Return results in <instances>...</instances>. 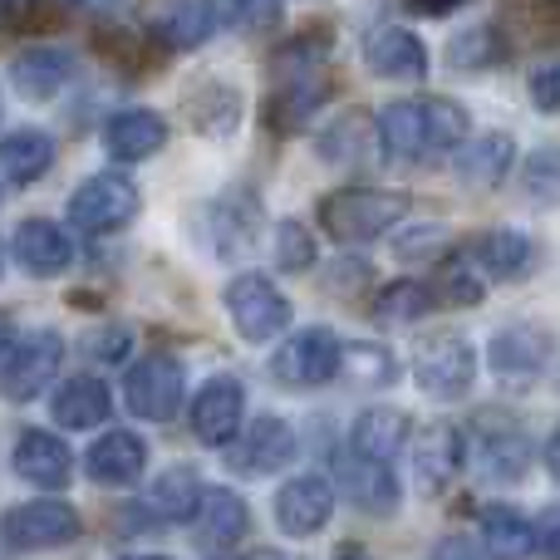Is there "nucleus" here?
Here are the masks:
<instances>
[{
  "mask_svg": "<svg viewBox=\"0 0 560 560\" xmlns=\"http://www.w3.org/2000/svg\"><path fill=\"white\" fill-rule=\"evenodd\" d=\"M128 354V329L108 325V329H94L89 335V359H104V364H118Z\"/></svg>",
  "mask_w": 560,
  "mask_h": 560,
  "instance_id": "obj_45",
  "label": "nucleus"
},
{
  "mask_svg": "<svg viewBox=\"0 0 560 560\" xmlns=\"http://www.w3.org/2000/svg\"><path fill=\"white\" fill-rule=\"evenodd\" d=\"M472 457L487 482H522L532 472V438L512 418H482L472 433Z\"/></svg>",
  "mask_w": 560,
  "mask_h": 560,
  "instance_id": "obj_17",
  "label": "nucleus"
},
{
  "mask_svg": "<svg viewBox=\"0 0 560 560\" xmlns=\"http://www.w3.org/2000/svg\"><path fill=\"white\" fill-rule=\"evenodd\" d=\"M339 364H345L339 335L325 325H310L280 339V349L271 354V378L280 388H325L329 378H339Z\"/></svg>",
  "mask_w": 560,
  "mask_h": 560,
  "instance_id": "obj_10",
  "label": "nucleus"
},
{
  "mask_svg": "<svg viewBox=\"0 0 560 560\" xmlns=\"http://www.w3.org/2000/svg\"><path fill=\"white\" fill-rule=\"evenodd\" d=\"M242 418H246L242 378L217 374V378H207V384L197 388V398H192V433H197V443H207V447H217V453H222V447L242 433Z\"/></svg>",
  "mask_w": 560,
  "mask_h": 560,
  "instance_id": "obj_18",
  "label": "nucleus"
},
{
  "mask_svg": "<svg viewBox=\"0 0 560 560\" xmlns=\"http://www.w3.org/2000/svg\"><path fill=\"white\" fill-rule=\"evenodd\" d=\"M532 104L541 114H560V59H551V65H541L532 74Z\"/></svg>",
  "mask_w": 560,
  "mask_h": 560,
  "instance_id": "obj_44",
  "label": "nucleus"
},
{
  "mask_svg": "<svg viewBox=\"0 0 560 560\" xmlns=\"http://www.w3.org/2000/svg\"><path fill=\"white\" fill-rule=\"evenodd\" d=\"M335 487L364 516H398V506H404V487H398L394 463L359 453L354 443H345L335 453Z\"/></svg>",
  "mask_w": 560,
  "mask_h": 560,
  "instance_id": "obj_12",
  "label": "nucleus"
},
{
  "mask_svg": "<svg viewBox=\"0 0 560 560\" xmlns=\"http://www.w3.org/2000/svg\"><path fill=\"white\" fill-rule=\"evenodd\" d=\"M10 463H15V472L25 477L30 487H45V492H59V487H69V477H74V453H69V443L59 433H49V428H25V433L15 438V447H10Z\"/></svg>",
  "mask_w": 560,
  "mask_h": 560,
  "instance_id": "obj_21",
  "label": "nucleus"
},
{
  "mask_svg": "<svg viewBox=\"0 0 560 560\" xmlns=\"http://www.w3.org/2000/svg\"><path fill=\"white\" fill-rule=\"evenodd\" d=\"M467 433L457 423H428L413 443V477L428 497L447 492L457 482V472L467 467Z\"/></svg>",
  "mask_w": 560,
  "mask_h": 560,
  "instance_id": "obj_19",
  "label": "nucleus"
},
{
  "mask_svg": "<svg viewBox=\"0 0 560 560\" xmlns=\"http://www.w3.org/2000/svg\"><path fill=\"white\" fill-rule=\"evenodd\" d=\"M335 502H339V487L325 472H300L276 492V526L285 536H295V541L300 536H315L329 526Z\"/></svg>",
  "mask_w": 560,
  "mask_h": 560,
  "instance_id": "obj_15",
  "label": "nucleus"
},
{
  "mask_svg": "<svg viewBox=\"0 0 560 560\" xmlns=\"http://www.w3.org/2000/svg\"><path fill=\"white\" fill-rule=\"evenodd\" d=\"M114 413V394H108L104 378L94 374H74L55 388L49 398V418H55L65 433H84V428H98L104 418Z\"/></svg>",
  "mask_w": 560,
  "mask_h": 560,
  "instance_id": "obj_28",
  "label": "nucleus"
},
{
  "mask_svg": "<svg viewBox=\"0 0 560 560\" xmlns=\"http://www.w3.org/2000/svg\"><path fill=\"white\" fill-rule=\"evenodd\" d=\"M59 369H65V335L59 329H25L0 354V398L30 404L55 384Z\"/></svg>",
  "mask_w": 560,
  "mask_h": 560,
  "instance_id": "obj_6",
  "label": "nucleus"
},
{
  "mask_svg": "<svg viewBox=\"0 0 560 560\" xmlns=\"http://www.w3.org/2000/svg\"><path fill=\"white\" fill-rule=\"evenodd\" d=\"M408 433H413L408 413H398V408H364V413L354 418V428H349V443L369 457H388V463H394L408 447Z\"/></svg>",
  "mask_w": 560,
  "mask_h": 560,
  "instance_id": "obj_34",
  "label": "nucleus"
},
{
  "mask_svg": "<svg viewBox=\"0 0 560 560\" xmlns=\"http://www.w3.org/2000/svg\"><path fill=\"white\" fill-rule=\"evenodd\" d=\"M438 305V295H433V285H423V280H394V285H384L374 295V325H418V319L428 315V310Z\"/></svg>",
  "mask_w": 560,
  "mask_h": 560,
  "instance_id": "obj_36",
  "label": "nucleus"
},
{
  "mask_svg": "<svg viewBox=\"0 0 560 560\" xmlns=\"http://www.w3.org/2000/svg\"><path fill=\"white\" fill-rule=\"evenodd\" d=\"M443 246H447V226H418V232L398 236L394 256H398V261H433Z\"/></svg>",
  "mask_w": 560,
  "mask_h": 560,
  "instance_id": "obj_43",
  "label": "nucleus"
},
{
  "mask_svg": "<svg viewBox=\"0 0 560 560\" xmlns=\"http://www.w3.org/2000/svg\"><path fill=\"white\" fill-rule=\"evenodd\" d=\"M502 59H506V39L497 35V25H477L447 45V65L453 69H492Z\"/></svg>",
  "mask_w": 560,
  "mask_h": 560,
  "instance_id": "obj_39",
  "label": "nucleus"
},
{
  "mask_svg": "<svg viewBox=\"0 0 560 560\" xmlns=\"http://www.w3.org/2000/svg\"><path fill=\"white\" fill-rule=\"evenodd\" d=\"M551 349L556 339L546 335V329L536 325H506L492 335V345H487V359H492V374L497 378H512V384H526V378H536L546 364H551Z\"/></svg>",
  "mask_w": 560,
  "mask_h": 560,
  "instance_id": "obj_24",
  "label": "nucleus"
},
{
  "mask_svg": "<svg viewBox=\"0 0 560 560\" xmlns=\"http://www.w3.org/2000/svg\"><path fill=\"white\" fill-rule=\"evenodd\" d=\"M0 276H5V246H0Z\"/></svg>",
  "mask_w": 560,
  "mask_h": 560,
  "instance_id": "obj_53",
  "label": "nucleus"
},
{
  "mask_svg": "<svg viewBox=\"0 0 560 560\" xmlns=\"http://www.w3.org/2000/svg\"><path fill=\"white\" fill-rule=\"evenodd\" d=\"M217 10L222 25H236V30H276L280 25V0H207Z\"/></svg>",
  "mask_w": 560,
  "mask_h": 560,
  "instance_id": "obj_41",
  "label": "nucleus"
},
{
  "mask_svg": "<svg viewBox=\"0 0 560 560\" xmlns=\"http://www.w3.org/2000/svg\"><path fill=\"white\" fill-rule=\"evenodd\" d=\"M39 10V0H0V30H15L25 25L30 15Z\"/></svg>",
  "mask_w": 560,
  "mask_h": 560,
  "instance_id": "obj_48",
  "label": "nucleus"
},
{
  "mask_svg": "<svg viewBox=\"0 0 560 560\" xmlns=\"http://www.w3.org/2000/svg\"><path fill=\"white\" fill-rule=\"evenodd\" d=\"M345 359H359V384H378V388H388L398 378V369H394V354L388 349H378V345H345Z\"/></svg>",
  "mask_w": 560,
  "mask_h": 560,
  "instance_id": "obj_42",
  "label": "nucleus"
},
{
  "mask_svg": "<svg viewBox=\"0 0 560 560\" xmlns=\"http://www.w3.org/2000/svg\"><path fill=\"white\" fill-rule=\"evenodd\" d=\"M413 384L438 404H457L477 384V349L463 335H433L413 354Z\"/></svg>",
  "mask_w": 560,
  "mask_h": 560,
  "instance_id": "obj_11",
  "label": "nucleus"
},
{
  "mask_svg": "<svg viewBox=\"0 0 560 560\" xmlns=\"http://www.w3.org/2000/svg\"><path fill=\"white\" fill-rule=\"evenodd\" d=\"M404 5L408 10H418V15H453V10H463L467 5V0H404Z\"/></svg>",
  "mask_w": 560,
  "mask_h": 560,
  "instance_id": "obj_50",
  "label": "nucleus"
},
{
  "mask_svg": "<svg viewBox=\"0 0 560 560\" xmlns=\"http://www.w3.org/2000/svg\"><path fill=\"white\" fill-rule=\"evenodd\" d=\"M536 551L560 556V506H546V512L536 516Z\"/></svg>",
  "mask_w": 560,
  "mask_h": 560,
  "instance_id": "obj_46",
  "label": "nucleus"
},
{
  "mask_svg": "<svg viewBox=\"0 0 560 560\" xmlns=\"http://www.w3.org/2000/svg\"><path fill=\"white\" fill-rule=\"evenodd\" d=\"M261 226H266V202L256 187L246 183H232L202 207L197 217V232H202L207 252L217 261H242L256 242H261Z\"/></svg>",
  "mask_w": 560,
  "mask_h": 560,
  "instance_id": "obj_4",
  "label": "nucleus"
},
{
  "mask_svg": "<svg viewBox=\"0 0 560 560\" xmlns=\"http://www.w3.org/2000/svg\"><path fill=\"white\" fill-rule=\"evenodd\" d=\"M477 532H482L487 551H497V556L536 551V522H532V516H522L516 506H506V502L482 506V512H477Z\"/></svg>",
  "mask_w": 560,
  "mask_h": 560,
  "instance_id": "obj_35",
  "label": "nucleus"
},
{
  "mask_svg": "<svg viewBox=\"0 0 560 560\" xmlns=\"http://www.w3.org/2000/svg\"><path fill=\"white\" fill-rule=\"evenodd\" d=\"M74 55L69 49H55V45H30L20 49L15 59H10V84L20 89L25 98H35V104H45V98H55L59 89L74 79Z\"/></svg>",
  "mask_w": 560,
  "mask_h": 560,
  "instance_id": "obj_27",
  "label": "nucleus"
},
{
  "mask_svg": "<svg viewBox=\"0 0 560 560\" xmlns=\"http://www.w3.org/2000/svg\"><path fill=\"white\" fill-rule=\"evenodd\" d=\"M55 138L45 133V128H15V133L0 138V173L10 177V183L30 187L39 183V177L55 167Z\"/></svg>",
  "mask_w": 560,
  "mask_h": 560,
  "instance_id": "obj_32",
  "label": "nucleus"
},
{
  "mask_svg": "<svg viewBox=\"0 0 560 560\" xmlns=\"http://www.w3.org/2000/svg\"><path fill=\"white\" fill-rule=\"evenodd\" d=\"M183 118L202 138H232L236 124H242V89L222 84V79H202V84L187 94Z\"/></svg>",
  "mask_w": 560,
  "mask_h": 560,
  "instance_id": "obj_29",
  "label": "nucleus"
},
{
  "mask_svg": "<svg viewBox=\"0 0 560 560\" xmlns=\"http://www.w3.org/2000/svg\"><path fill=\"white\" fill-rule=\"evenodd\" d=\"M546 472H551L556 482H560V428H556L551 438H546Z\"/></svg>",
  "mask_w": 560,
  "mask_h": 560,
  "instance_id": "obj_52",
  "label": "nucleus"
},
{
  "mask_svg": "<svg viewBox=\"0 0 560 560\" xmlns=\"http://www.w3.org/2000/svg\"><path fill=\"white\" fill-rule=\"evenodd\" d=\"M467 256L492 280H522V276H532V266H536V242L526 232H516V226H497V232L477 236Z\"/></svg>",
  "mask_w": 560,
  "mask_h": 560,
  "instance_id": "obj_31",
  "label": "nucleus"
},
{
  "mask_svg": "<svg viewBox=\"0 0 560 560\" xmlns=\"http://www.w3.org/2000/svg\"><path fill=\"white\" fill-rule=\"evenodd\" d=\"M487 541H467V536H453V541L438 546V556H482Z\"/></svg>",
  "mask_w": 560,
  "mask_h": 560,
  "instance_id": "obj_51",
  "label": "nucleus"
},
{
  "mask_svg": "<svg viewBox=\"0 0 560 560\" xmlns=\"http://www.w3.org/2000/svg\"><path fill=\"white\" fill-rule=\"evenodd\" d=\"M217 25L222 20H217V10L207 0H167L153 15V39L163 49H173V55H187V49L207 45Z\"/></svg>",
  "mask_w": 560,
  "mask_h": 560,
  "instance_id": "obj_30",
  "label": "nucleus"
},
{
  "mask_svg": "<svg viewBox=\"0 0 560 560\" xmlns=\"http://www.w3.org/2000/svg\"><path fill=\"white\" fill-rule=\"evenodd\" d=\"M329 55V35L325 30H310V35L290 39L271 55V98H266V124L280 138L300 133L319 108L335 94V79L325 69Z\"/></svg>",
  "mask_w": 560,
  "mask_h": 560,
  "instance_id": "obj_1",
  "label": "nucleus"
},
{
  "mask_svg": "<svg viewBox=\"0 0 560 560\" xmlns=\"http://www.w3.org/2000/svg\"><path fill=\"white\" fill-rule=\"evenodd\" d=\"M10 252H15V266L35 280H55L74 266V242H69L65 226L45 222V217H30V222L15 226L10 236Z\"/></svg>",
  "mask_w": 560,
  "mask_h": 560,
  "instance_id": "obj_22",
  "label": "nucleus"
},
{
  "mask_svg": "<svg viewBox=\"0 0 560 560\" xmlns=\"http://www.w3.org/2000/svg\"><path fill=\"white\" fill-rule=\"evenodd\" d=\"M408 207H413L408 192H394V187H339V192L319 197V226L339 246H364L394 232Z\"/></svg>",
  "mask_w": 560,
  "mask_h": 560,
  "instance_id": "obj_3",
  "label": "nucleus"
},
{
  "mask_svg": "<svg viewBox=\"0 0 560 560\" xmlns=\"http://www.w3.org/2000/svg\"><path fill=\"white\" fill-rule=\"evenodd\" d=\"M252 532V506L232 487H207L202 506L192 512V541L207 556H232Z\"/></svg>",
  "mask_w": 560,
  "mask_h": 560,
  "instance_id": "obj_16",
  "label": "nucleus"
},
{
  "mask_svg": "<svg viewBox=\"0 0 560 560\" xmlns=\"http://www.w3.org/2000/svg\"><path fill=\"white\" fill-rule=\"evenodd\" d=\"M378 128H384V148L388 158H404V163H428V158L457 153V143L467 138L472 118H467L463 104L453 98H398L378 114Z\"/></svg>",
  "mask_w": 560,
  "mask_h": 560,
  "instance_id": "obj_2",
  "label": "nucleus"
},
{
  "mask_svg": "<svg viewBox=\"0 0 560 560\" xmlns=\"http://www.w3.org/2000/svg\"><path fill=\"white\" fill-rule=\"evenodd\" d=\"M0 197H5V183H0Z\"/></svg>",
  "mask_w": 560,
  "mask_h": 560,
  "instance_id": "obj_54",
  "label": "nucleus"
},
{
  "mask_svg": "<svg viewBox=\"0 0 560 560\" xmlns=\"http://www.w3.org/2000/svg\"><path fill=\"white\" fill-rule=\"evenodd\" d=\"M167 143V118L158 108H118L104 124V153L114 163H148Z\"/></svg>",
  "mask_w": 560,
  "mask_h": 560,
  "instance_id": "obj_25",
  "label": "nucleus"
},
{
  "mask_svg": "<svg viewBox=\"0 0 560 560\" xmlns=\"http://www.w3.org/2000/svg\"><path fill=\"white\" fill-rule=\"evenodd\" d=\"M482 266L472 261V256H453V261H443V271H438V305H457V310H472L487 300L482 290Z\"/></svg>",
  "mask_w": 560,
  "mask_h": 560,
  "instance_id": "obj_37",
  "label": "nucleus"
},
{
  "mask_svg": "<svg viewBox=\"0 0 560 560\" xmlns=\"http://www.w3.org/2000/svg\"><path fill=\"white\" fill-rule=\"evenodd\" d=\"M74 5L89 10V15H128L138 0H74Z\"/></svg>",
  "mask_w": 560,
  "mask_h": 560,
  "instance_id": "obj_49",
  "label": "nucleus"
},
{
  "mask_svg": "<svg viewBox=\"0 0 560 560\" xmlns=\"http://www.w3.org/2000/svg\"><path fill=\"white\" fill-rule=\"evenodd\" d=\"M349 280H369V266L364 261H349V256H345V261H335V271H329L325 276V290H329V295H349Z\"/></svg>",
  "mask_w": 560,
  "mask_h": 560,
  "instance_id": "obj_47",
  "label": "nucleus"
},
{
  "mask_svg": "<svg viewBox=\"0 0 560 560\" xmlns=\"http://www.w3.org/2000/svg\"><path fill=\"white\" fill-rule=\"evenodd\" d=\"M276 266L285 276H305L315 271V236L300 222H280L276 226Z\"/></svg>",
  "mask_w": 560,
  "mask_h": 560,
  "instance_id": "obj_40",
  "label": "nucleus"
},
{
  "mask_svg": "<svg viewBox=\"0 0 560 560\" xmlns=\"http://www.w3.org/2000/svg\"><path fill=\"white\" fill-rule=\"evenodd\" d=\"M84 472L98 487H133L148 472V443L128 428H108L84 447Z\"/></svg>",
  "mask_w": 560,
  "mask_h": 560,
  "instance_id": "obj_23",
  "label": "nucleus"
},
{
  "mask_svg": "<svg viewBox=\"0 0 560 560\" xmlns=\"http://www.w3.org/2000/svg\"><path fill=\"white\" fill-rule=\"evenodd\" d=\"M79 532H84V516L65 497H35V502H20L0 516V546L5 551H55V546L74 541Z\"/></svg>",
  "mask_w": 560,
  "mask_h": 560,
  "instance_id": "obj_8",
  "label": "nucleus"
},
{
  "mask_svg": "<svg viewBox=\"0 0 560 560\" xmlns=\"http://www.w3.org/2000/svg\"><path fill=\"white\" fill-rule=\"evenodd\" d=\"M516 163V143L512 133H477V138H463L453 153V173L463 187H477V192H487V187H502L506 173H512Z\"/></svg>",
  "mask_w": 560,
  "mask_h": 560,
  "instance_id": "obj_26",
  "label": "nucleus"
},
{
  "mask_svg": "<svg viewBox=\"0 0 560 560\" xmlns=\"http://www.w3.org/2000/svg\"><path fill=\"white\" fill-rule=\"evenodd\" d=\"M364 65L378 79L418 84V79H428V45L404 25H378L364 35Z\"/></svg>",
  "mask_w": 560,
  "mask_h": 560,
  "instance_id": "obj_20",
  "label": "nucleus"
},
{
  "mask_svg": "<svg viewBox=\"0 0 560 560\" xmlns=\"http://www.w3.org/2000/svg\"><path fill=\"white\" fill-rule=\"evenodd\" d=\"M143 212V192L124 173H94L69 197V222L84 236H114Z\"/></svg>",
  "mask_w": 560,
  "mask_h": 560,
  "instance_id": "obj_9",
  "label": "nucleus"
},
{
  "mask_svg": "<svg viewBox=\"0 0 560 560\" xmlns=\"http://www.w3.org/2000/svg\"><path fill=\"white\" fill-rule=\"evenodd\" d=\"M222 453H226V467H232V472L271 477V472H280V467L295 463L300 438H295V428H290L285 418L266 413V418H256L252 428H242V433H236Z\"/></svg>",
  "mask_w": 560,
  "mask_h": 560,
  "instance_id": "obj_13",
  "label": "nucleus"
},
{
  "mask_svg": "<svg viewBox=\"0 0 560 560\" xmlns=\"http://www.w3.org/2000/svg\"><path fill=\"white\" fill-rule=\"evenodd\" d=\"M202 492H207L202 472H197V467H187V463H173V467H163V472L153 477L148 502H153V512L173 526V522H192V512L202 506Z\"/></svg>",
  "mask_w": 560,
  "mask_h": 560,
  "instance_id": "obj_33",
  "label": "nucleus"
},
{
  "mask_svg": "<svg viewBox=\"0 0 560 560\" xmlns=\"http://www.w3.org/2000/svg\"><path fill=\"white\" fill-rule=\"evenodd\" d=\"M222 305H226V315H232L236 335H242L246 345L280 339L290 329V319H295V305L285 300V290H280L271 276H261V271H242V276L226 280Z\"/></svg>",
  "mask_w": 560,
  "mask_h": 560,
  "instance_id": "obj_5",
  "label": "nucleus"
},
{
  "mask_svg": "<svg viewBox=\"0 0 560 560\" xmlns=\"http://www.w3.org/2000/svg\"><path fill=\"white\" fill-rule=\"evenodd\" d=\"M522 192L536 207H560V143H541L522 163Z\"/></svg>",
  "mask_w": 560,
  "mask_h": 560,
  "instance_id": "obj_38",
  "label": "nucleus"
},
{
  "mask_svg": "<svg viewBox=\"0 0 560 560\" xmlns=\"http://www.w3.org/2000/svg\"><path fill=\"white\" fill-rule=\"evenodd\" d=\"M183 394H187V369L177 354L167 349H148L143 359L128 364V378H124V404L133 418L143 423H173L177 408H183Z\"/></svg>",
  "mask_w": 560,
  "mask_h": 560,
  "instance_id": "obj_7",
  "label": "nucleus"
},
{
  "mask_svg": "<svg viewBox=\"0 0 560 560\" xmlns=\"http://www.w3.org/2000/svg\"><path fill=\"white\" fill-rule=\"evenodd\" d=\"M315 153L325 158L329 167L364 173V167H374L388 148H384V128H378V118L364 114V108H349V114H339L325 133H315Z\"/></svg>",
  "mask_w": 560,
  "mask_h": 560,
  "instance_id": "obj_14",
  "label": "nucleus"
}]
</instances>
